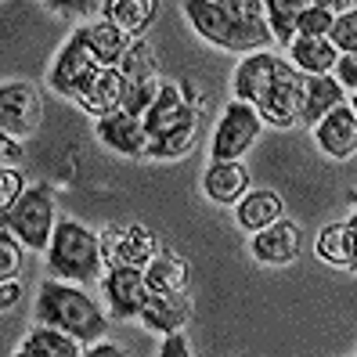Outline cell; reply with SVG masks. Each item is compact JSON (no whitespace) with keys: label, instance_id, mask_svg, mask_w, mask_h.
<instances>
[{"label":"cell","instance_id":"obj_22","mask_svg":"<svg viewBox=\"0 0 357 357\" xmlns=\"http://www.w3.org/2000/svg\"><path fill=\"white\" fill-rule=\"evenodd\" d=\"M15 357H83L79 354V343L73 340V335L58 332V328H47V325H36L22 347H18Z\"/></svg>","mask_w":357,"mask_h":357},{"label":"cell","instance_id":"obj_39","mask_svg":"<svg viewBox=\"0 0 357 357\" xmlns=\"http://www.w3.org/2000/svg\"><path fill=\"white\" fill-rule=\"evenodd\" d=\"M350 109H354V116H357V91H354V98H350Z\"/></svg>","mask_w":357,"mask_h":357},{"label":"cell","instance_id":"obj_33","mask_svg":"<svg viewBox=\"0 0 357 357\" xmlns=\"http://www.w3.org/2000/svg\"><path fill=\"white\" fill-rule=\"evenodd\" d=\"M335 79L343 87L357 91V54H340V61H335Z\"/></svg>","mask_w":357,"mask_h":357},{"label":"cell","instance_id":"obj_25","mask_svg":"<svg viewBox=\"0 0 357 357\" xmlns=\"http://www.w3.org/2000/svg\"><path fill=\"white\" fill-rule=\"evenodd\" d=\"M235 217L245 231H264L271 224H278L282 220V199L275 192H249L238 209H235Z\"/></svg>","mask_w":357,"mask_h":357},{"label":"cell","instance_id":"obj_21","mask_svg":"<svg viewBox=\"0 0 357 357\" xmlns=\"http://www.w3.org/2000/svg\"><path fill=\"white\" fill-rule=\"evenodd\" d=\"M340 51L332 47V40H292V66L303 76H332Z\"/></svg>","mask_w":357,"mask_h":357},{"label":"cell","instance_id":"obj_2","mask_svg":"<svg viewBox=\"0 0 357 357\" xmlns=\"http://www.w3.org/2000/svg\"><path fill=\"white\" fill-rule=\"evenodd\" d=\"M36 321L73 335L76 343H101L105 335V314L83 289L44 282L40 285V303H36Z\"/></svg>","mask_w":357,"mask_h":357},{"label":"cell","instance_id":"obj_38","mask_svg":"<svg viewBox=\"0 0 357 357\" xmlns=\"http://www.w3.org/2000/svg\"><path fill=\"white\" fill-rule=\"evenodd\" d=\"M347 227H350V245H354V260H350V271H357V213L347 220Z\"/></svg>","mask_w":357,"mask_h":357},{"label":"cell","instance_id":"obj_27","mask_svg":"<svg viewBox=\"0 0 357 357\" xmlns=\"http://www.w3.org/2000/svg\"><path fill=\"white\" fill-rule=\"evenodd\" d=\"M119 76L127 87H141V83H152L159 79V61L152 54V47L144 40H134V47L127 51V58L119 61Z\"/></svg>","mask_w":357,"mask_h":357},{"label":"cell","instance_id":"obj_31","mask_svg":"<svg viewBox=\"0 0 357 357\" xmlns=\"http://www.w3.org/2000/svg\"><path fill=\"white\" fill-rule=\"evenodd\" d=\"M328 40H332L335 51L357 54V11H343L340 18H335V26H332Z\"/></svg>","mask_w":357,"mask_h":357},{"label":"cell","instance_id":"obj_1","mask_svg":"<svg viewBox=\"0 0 357 357\" xmlns=\"http://www.w3.org/2000/svg\"><path fill=\"white\" fill-rule=\"evenodd\" d=\"M184 15L199 29V36L220 51L257 54L271 40L267 11L260 0H188Z\"/></svg>","mask_w":357,"mask_h":357},{"label":"cell","instance_id":"obj_37","mask_svg":"<svg viewBox=\"0 0 357 357\" xmlns=\"http://www.w3.org/2000/svg\"><path fill=\"white\" fill-rule=\"evenodd\" d=\"M83 357H127L116 343H91V350H83Z\"/></svg>","mask_w":357,"mask_h":357},{"label":"cell","instance_id":"obj_40","mask_svg":"<svg viewBox=\"0 0 357 357\" xmlns=\"http://www.w3.org/2000/svg\"><path fill=\"white\" fill-rule=\"evenodd\" d=\"M350 202H354V206H357V192H354V195H350Z\"/></svg>","mask_w":357,"mask_h":357},{"label":"cell","instance_id":"obj_17","mask_svg":"<svg viewBox=\"0 0 357 357\" xmlns=\"http://www.w3.org/2000/svg\"><path fill=\"white\" fill-rule=\"evenodd\" d=\"M275 69H278V58L275 54H267V51L249 54L242 66L235 69V94H238V101H245V105H253V109H257V101L271 87Z\"/></svg>","mask_w":357,"mask_h":357},{"label":"cell","instance_id":"obj_18","mask_svg":"<svg viewBox=\"0 0 357 357\" xmlns=\"http://www.w3.org/2000/svg\"><path fill=\"white\" fill-rule=\"evenodd\" d=\"M343 105V83L335 76H307L303 83V116L300 123L307 127H318V123Z\"/></svg>","mask_w":357,"mask_h":357},{"label":"cell","instance_id":"obj_4","mask_svg":"<svg viewBox=\"0 0 357 357\" xmlns=\"http://www.w3.org/2000/svg\"><path fill=\"white\" fill-rule=\"evenodd\" d=\"M47 264L58 278L69 282H98V271L105 267L101 260V238L94 231H87L76 220H61L51 249H47Z\"/></svg>","mask_w":357,"mask_h":357},{"label":"cell","instance_id":"obj_5","mask_svg":"<svg viewBox=\"0 0 357 357\" xmlns=\"http://www.w3.org/2000/svg\"><path fill=\"white\" fill-rule=\"evenodd\" d=\"M0 227H11V235L29 245V249H51V238H54V192L47 184H33L29 192L18 199L15 209H8Z\"/></svg>","mask_w":357,"mask_h":357},{"label":"cell","instance_id":"obj_19","mask_svg":"<svg viewBox=\"0 0 357 357\" xmlns=\"http://www.w3.org/2000/svg\"><path fill=\"white\" fill-rule=\"evenodd\" d=\"M202 188L213 202H238L249 192V170L235 162H209V170L202 177Z\"/></svg>","mask_w":357,"mask_h":357},{"label":"cell","instance_id":"obj_23","mask_svg":"<svg viewBox=\"0 0 357 357\" xmlns=\"http://www.w3.org/2000/svg\"><path fill=\"white\" fill-rule=\"evenodd\" d=\"M144 282L152 292H184L188 289V264L170 253V249H159L152 257V264L144 267Z\"/></svg>","mask_w":357,"mask_h":357},{"label":"cell","instance_id":"obj_13","mask_svg":"<svg viewBox=\"0 0 357 357\" xmlns=\"http://www.w3.org/2000/svg\"><path fill=\"white\" fill-rule=\"evenodd\" d=\"M314 141H318V149L332 159H350L357 152V116L350 105H340V109H332L318 127H314Z\"/></svg>","mask_w":357,"mask_h":357},{"label":"cell","instance_id":"obj_10","mask_svg":"<svg viewBox=\"0 0 357 357\" xmlns=\"http://www.w3.org/2000/svg\"><path fill=\"white\" fill-rule=\"evenodd\" d=\"M40 98L29 83H4L0 87V127L4 137H29L40 123Z\"/></svg>","mask_w":357,"mask_h":357},{"label":"cell","instance_id":"obj_20","mask_svg":"<svg viewBox=\"0 0 357 357\" xmlns=\"http://www.w3.org/2000/svg\"><path fill=\"white\" fill-rule=\"evenodd\" d=\"M87 44H91L101 69H119V61L127 58V51L134 47V40L127 33H119L109 18H105V22L87 26Z\"/></svg>","mask_w":357,"mask_h":357},{"label":"cell","instance_id":"obj_34","mask_svg":"<svg viewBox=\"0 0 357 357\" xmlns=\"http://www.w3.org/2000/svg\"><path fill=\"white\" fill-rule=\"evenodd\" d=\"M159 357H192V350H188V340H184V335L174 332V335H166V343H162Z\"/></svg>","mask_w":357,"mask_h":357},{"label":"cell","instance_id":"obj_16","mask_svg":"<svg viewBox=\"0 0 357 357\" xmlns=\"http://www.w3.org/2000/svg\"><path fill=\"white\" fill-rule=\"evenodd\" d=\"M188 318H192V300H188V292H152L149 307L141 314V321L152 332H166V335H174Z\"/></svg>","mask_w":357,"mask_h":357},{"label":"cell","instance_id":"obj_35","mask_svg":"<svg viewBox=\"0 0 357 357\" xmlns=\"http://www.w3.org/2000/svg\"><path fill=\"white\" fill-rule=\"evenodd\" d=\"M18 296H22V285L18 282H0V307L4 310H11L18 303Z\"/></svg>","mask_w":357,"mask_h":357},{"label":"cell","instance_id":"obj_32","mask_svg":"<svg viewBox=\"0 0 357 357\" xmlns=\"http://www.w3.org/2000/svg\"><path fill=\"white\" fill-rule=\"evenodd\" d=\"M29 192L26 188V181H22V174L18 170H11V166H4V170H0V209H15L18 206V199H22Z\"/></svg>","mask_w":357,"mask_h":357},{"label":"cell","instance_id":"obj_28","mask_svg":"<svg viewBox=\"0 0 357 357\" xmlns=\"http://www.w3.org/2000/svg\"><path fill=\"white\" fill-rule=\"evenodd\" d=\"M314 249H318V257H321L325 264L350 267V260H354L350 227H347V224H328V227H321V235H318V242H314Z\"/></svg>","mask_w":357,"mask_h":357},{"label":"cell","instance_id":"obj_3","mask_svg":"<svg viewBox=\"0 0 357 357\" xmlns=\"http://www.w3.org/2000/svg\"><path fill=\"white\" fill-rule=\"evenodd\" d=\"M144 127L152 134V155L155 159H177L195 144L199 137V116L188 105L184 91L174 83H162V94L155 98L152 112L144 116Z\"/></svg>","mask_w":357,"mask_h":357},{"label":"cell","instance_id":"obj_7","mask_svg":"<svg viewBox=\"0 0 357 357\" xmlns=\"http://www.w3.org/2000/svg\"><path fill=\"white\" fill-rule=\"evenodd\" d=\"M155 253H159V242L141 224L109 227L101 235V260L109 271H144Z\"/></svg>","mask_w":357,"mask_h":357},{"label":"cell","instance_id":"obj_24","mask_svg":"<svg viewBox=\"0 0 357 357\" xmlns=\"http://www.w3.org/2000/svg\"><path fill=\"white\" fill-rule=\"evenodd\" d=\"M155 11H159L155 0H109V4H105L109 22L119 33H127V36H141L144 29L152 26Z\"/></svg>","mask_w":357,"mask_h":357},{"label":"cell","instance_id":"obj_11","mask_svg":"<svg viewBox=\"0 0 357 357\" xmlns=\"http://www.w3.org/2000/svg\"><path fill=\"white\" fill-rule=\"evenodd\" d=\"M98 137L119 155H130V159L152 155V134L144 127V119H134L127 112H112V116L98 119Z\"/></svg>","mask_w":357,"mask_h":357},{"label":"cell","instance_id":"obj_30","mask_svg":"<svg viewBox=\"0 0 357 357\" xmlns=\"http://www.w3.org/2000/svg\"><path fill=\"white\" fill-rule=\"evenodd\" d=\"M11 235V227H0V278L4 282H18V267H22V249Z\"/></svg>","mask_w":357,"mask_h":357},{"label":"cell","instance_id":"obj_26","mask_svg":"<svg viewBox=\"0 0 357 357\" xmlns=\"http://www.w3.org/2000/svg\"><path fill=\"white\" fill-rule=\"evenodd\" d=\"M303 0H267L264 11H267V26L275 33L278 44L292 47V36L300 33V15H303Z\"/></svg>","mask_w":357,"mask_h":357},{"label":"cell","instance_id":"obj_12","mask_svg":"<svg viewBox=\"0 0 357 357\" xmlns=\"http://www.w3.org/2000/svg\"><path fill=\"white\" fill-rule=\"evenodd\" d=\"M101 289H105V300H109L116 318H141L149 300H152L144 271H109V278L101 282Z\"/></svg>","mask_w":357,"mask_h":357},{"label":"cell","instance_id":"obj_8","mask_svg":"<svg viewBox=\"0 0 357 357\" xmlns=\"http://www.w3.org/2000/svg\"><path fill=\"white\" fill-rule=\"evenodd\" d=\"M260 112L245 101H231L224 116H220V127L213 137V162H235L249 144L257 141L260 134Z\"/></svg>","mask_w":357,"mask_h":357},{"label":"cell","instance_id":"obj_15","mask_svg":"<svg viewBox=\"0 0 357 357\" xmlns=\"http://www.w3.org/2000/svg\"><path fill=\"white\" fill-rule=\"evenodd\" d=\"M300 253V227L292 220H278L253 235V257L260 264H289Z\"/></svg>","mask_w":357,"mask_h":357},{"label":"cell","instance_id":"obj_29","mask_svg":"<svg viewBox=\"0 0 357 357\" xmlns=\"http://www.w3.org/2000/svg\"><path fill=\"white\" fill-rule=\"evenodd\" d=\"M340 8H347V4H307L303 8V15H300V36L303 40H325L328 33H332V26H335V11Z\"/></svg>","mask_w":357,"mask_h":357},{"label":"cell","instance_id":"obj_6","mask_svg":"<svg viewBox=\"0 0 357 357\" xmlns=\"http://www.w3.org/2000/svg\"><path fill=\"white\" fill-rule=\"evenodd\" d=\"M303 83H307V76L292 66V61L278 58V69H275V76H271V87L257 101L260 119H267L271 127H292V123H300V116H303Z\"/></svg>","mask_w":357,"mask_h":357},{"label":"cell","instance_id":"obj_14","mask_svg":"<svg viewBox=\"0 0 357 357\" xmlns=\"http://www.w3.org/2000/svg\"><path fill=\"white\" fill-rule=\"evenodd\" d=\"M123 94H127V83H123L119 69H98L87 83H83V91L76 94V101L87 109L91 116L105 119L123 109Z\"/></svg>","mask_w":357,"mask_h":357},{"label":"cell","instance_id":"obj_9","mask_svg":"<svg viewBox=\"0 0 357 357\" xmlns=\"http://www.w3.org/2000/svg\"><path fill=\"white\" fill-rule=\"evenodd\" d=\"M98 69L101 66H98V58H94L91 44H87V29H79V33H73V40L54 58V66H51V87L58 94H66V98H76L83 91V83H87Z\"/></svg>","mask_w":357,"mask_h":357},{"label":"cell","instance_id":"obj_36","mask_svg":"<svg viewBox=\"0 0 357 357\" xmlns=\"http://www.w3.org/2000/svg\"><path fill=\"white\" fill-rule=\"evenodd\" d=\"M0 155H4V166H15L18 159H22V149H18L15 137H4L0 141Z\"/></svg>","mask_w":357,"mask_h":357}]
</instances>
